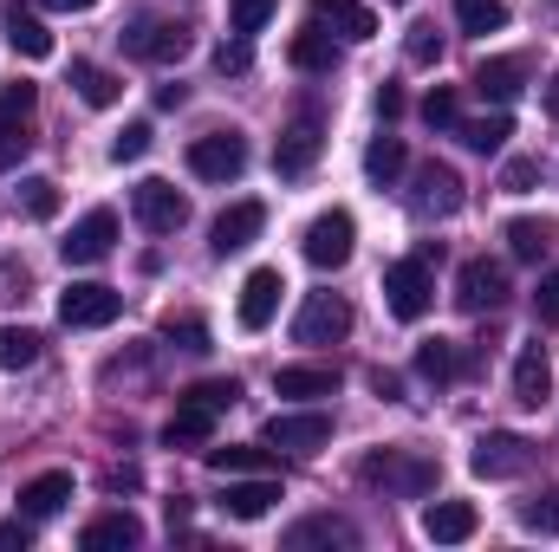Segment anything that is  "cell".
Here are the masks:
<instances>
[{
  "label": "cell",
  "instance_id": "obj_1",
  "mask_svg": "<svg viewBox=\"0 0 559 552\" xmlns=\"http://www.w3.org/2000/svg\"><path fill=\"white\" fill-rule=\"evenodd\" d=\"M436 461L417 455V448H378V455H365L358 461V481L365 488H384V494H397V501H423L429 488H436Z\"/></svg>",
  "mask_w": 559,
  "mask_h": 552
},
{
  "label": "cell",
  "instance_id": "obj_2",
  "mask_svg": "<svg viewBox=\"0 0 559 552\" xmlns=\"http://www.w3.org/2000/svg\"><path fill=\"white\" fill-rule=\"evenodd\" d=\"M468 468H475L481 481H514V475H527V468H534V442H527V435H514V429H488V435H475Z\"/></svg>",
  "mask_w": 559,
  "mask_h": 552
},
{
  "label": "cell",
  "instance_id": "obj_3",
  "mask_svg": "<svg viewBox=\"0 0 559 552\" xmlns=\"http://www.w3.org/2000/svg\"><path fill=\"white\" fill-rule=\"evenodd\" d=\"M118 312H124V292H118V286H98V279H72V286L59 292V319H66L72 332H98V325H118Z\"/></svg>",
  "mask_w": 559,
  "mask_h": 552
},
{
  "label": "cell",
  "instance_id": "obj_4",
  "mask_svg": "<svg viewBox=\"0 0 559 552\" xmlns=\"http://www.w3.org/2000/svg\"><path fill=\"white\" fill-rule=\"evenodd\" d=\"M384 299H391V312H397L404 325H417L423 312L436 305L429 261H423V254H411V261H391V267H384Z\"/></svg>",
  "mask_w": 559,
  "mask_h": 552
},
{
  "label": "cell",
  "instance_id": "obj_5",
  "mask_svg": "<svg viewBox=\"0 0 559 552\" xmlns=\"http://www.w3.org/2000/svg\"><path fill=\"white\" fill-rule=\"evenodd\" d=\"M124 39V52L143 59V65H176V59H189V26L182 20H131V33H118Z\"/></svg>",
  "mask_w": 559,
  "mask_h": 552
},
{
  "label": "cell",
  "instance_id": "obj_6",
  "mask_svg": "<svg viewBox=\"0 0 559 552\" xmlns=\"http://www.w3.org/2000/svg\"><path fill=\"white\" fill-rule=\"evenodd\" d=\"M462 202H468V195H462V176H455L449 163H423L417 176H411V215H417V221H449Z\"/></svg>",
  "mask_w": 559,
  "mask_h": 552
},
{
  "label": "cell",
  "instance_id": "obj_7",
  "mask_svg": "<svg viewBox=\"0 0 559 552\" xmlns=\"http://www.w3.org/2000/svg\"><path fill=\"white\" fill-rule=\"evenodd\" d=\"M352 248H358V221H352L345 208H325V215L306 228V261L325 267V274H338V267L352 261Z\"/></svg>",
  "mask_w": 559,
  "mask_h": 552
},
{
  "label": "cell",
  "instance_id": "obj_8",
  "mask_svg": "<svg viewBox=\"0 0 559 552\" xmlns=\"http://www.w3.org/2000/svg\"><path fill=\"white\" fill-rule=\"evenodd\" d=\"M189 169L202 182H235L248 169V137L241 131H209V137L189 143Z\"/></svg>",
  "mask_w": 559,
  "mask_h": 552
},
{
  "label": "cell",
  "instance_id": "obj_9",
  "mask_svg": "<svg viewBox=\"0 0 559 552\" xmlns=\"http://www.w3.org/2000/svg\"><path fill=\"white\" fill-rule=\"evenodd\" d=\"M111 248H118V215H111V208H92V215H79V221H72V235L59 241L66 267H98Z\"/></svg>",
  "mask_w": 559,
  "mask_h": 552
},
{
  "label": "cell",
  "instance_id": "obj_10",
  "mask_svg": "<svg viewBox=\"0 0 559 552\" xmlns=\"http://www.w3.org/2000/svg\"><path fill=\"white\" fill-rule=\"evenodd\" d=\"M131 215H138L150 235H176L182 221H189V195H176V182H163V176H150L131 189Z\"/></svg>",
  "mask_w": 559,
  "mask_h": 552
},
{
  "label": "cell",
  "instance_id": "obj_11",
  "mask_svg": "<svg viewBox=\"0 0 559 552\" xmlns=\"http://www.w3.org/2000/svg\"><path fill=\"white\" fill-rule=\"evenodd\" d=\"M267 448H286V455H319L332 442V416L325 410H280L261 435Z\"/></svg>",
  "mask_w": 559,
  "mask_h": 552
},
{
  "label": "cell",
  "instance_id": "obj_12",
  "mask_svg": "<svg viewBox=\"0 0 559 552\" xmlns=\"http://www.w3.org/2000/svg\"><path fill=\"white\" fill-rule=\"evenodd\" d=\"M352 332V305L338 299V292H312L306 305H299V319H293V338L299 345H338Z\"/></svg>",
  "mask_w": 559,
  "mask_h": 552
},
{
  "label": "cell",
  "instance_id": "obj_13",
  "mask_svg": "<svg viewBox=\"0 0 559 552\" xmlns=\"http://www.w3.org/2000/svg\"><path fill=\"white\" fill-rule=\"evenodd\" d=\"M455 305H462V312H501V305H508V267H495V261H462V274H455Z\"/></svg>",
  "mask_w": 559,
  "mask_h": 552
},
{
  "label": "cell",
  "instance_id": "obj_14",
  "mask_svg": "<svg viewBox=\"0 0 559 552\" xmlns=\"http://www.w3.org/2000/svg\"><path fill=\"white\" fill-rule=\"evenodd\" d=\"M319 149H325V131H319V118H293V124L280 131V143H274V176L299 182V176L319 163Z\"/></svg>",
  "mask_w": 559,
  "mask_h": 552
},
{
  "label": "cell",
  "instance_id": "obj_15",
  "mask_svg": "<svg viewBox=\"0 0 559 552\" xmlns=\"http://www.w3.org/2000/svg\"><path fill=\"white\" fill-rule=\"evenodd\" d=\"M280 292H286V279H280V267H254V274L241 279V305H235L241 332H267V325H274Z\"/></svg>",
  "mask_w": 559,
  "mask_h": 552
},
{
  "label": "cell",
  "instance_id": "obj_16",
  "mask_svg": "<svg viewBox=\"0 0 559 552\" xmlns=\"http://www.w3.org/2000/svg\"><path fill=\"white\" fill-rule=\"evenodd\" d=\"M261 228H267V208H261V202H235V208H222V215H215V228H209V248L228 261V254L254 248V241H261Z\"/></svg>",
  "mask_w": 559,
  "mask_h": 552
},
{
  "label": "cell",
  "instance_id": "obj_17",
  "mask_svg": "<svg viewBox=\"0 0 559 552\" xmlns=\"http://www.w3.org/2000/svg\"><path fill=\"white\" fill-rule=\"evenodd\" d=\"M468 85H475L481 98H495V105H514V98L527 92V59H521V52H501V59H481Z\"/></svg>",
  "mask_w": 559,
  "mask_h": 552
},
{
  "label": "cell",
  "instance_id": "obj_18",
  "mask_svg": "<svg viewBox=\"0 0 559 552\" xmlns=\"http://www.w3.org/2000/svg\"><path fill=\"white\" fill-rule=\"evenodd\" d=\"M274 501H280V481L274 475H228V494H222V514L228 520H261V514H274Z\"/></svg>",
  "mask_w": 559,
  "mask_h": 552
},
{
  "label": "cell",
  "instance_id": "obj_19",
  "mask_svg": "<svg viewBox=\"0 0 559 552\" xmlns=\"http://www.w3.org/2000/svg\"><path fill=\"white\" fill-rule=\"evenodd\" d=\"M312 547H358V527L352 520H338V514H306V520H293L286 527V552H312Z\"/></svg>",
  "mask_w": 559,
  "mask_h": 552
},
{
  "label": "cell",
  "instance_id": "obj_20",
  "mask_svg": "<svg viewBox=\"0 0 559 552\" xmlns=\"http://www.w3.org/2000/svg\"><path fill=\"white\" fill-rule=\"evenodd\" d=\"M475 527H481V514L468 501H429L423 507V533L436 547H462V540H475Z\"/></svg>",
  "mask_w": 559,
  "mask_h": 552
},
{
  "label": "cell",
  "instance_id": "obj_21",
  "mask_svg": "<svg viewBox=\"0 0 559 552\" xmlns=\"http://www.w3.org/2000/svg\"><path fill=\"white\" fill-rule=\"evenodd\" d=\"M312 20H319L325 33L352 39V46H365V39L378 33V13H371L365 0H312Z\"/></svg>",
  "mask_w": 559,
  "mask_h": 552
},
{
  "label": "cell",
  "instance_id": "obj_22",
  "mask_svg": "<svg viewBox=\"0 0 559 552\" xmlns=\"http://www.w3.org/2000/svg\"><path fill=\"white\" fill-rule=\"evenodd\" d=\"M274 391L293 404H319V397H338V371L332 364H280Z\"/></svg>",
  "mask_w": 559,
  "mask_h": 552
},
{
  "label": "cell",
  "instance_id": "obj_23",
  "mask_svg": "<svg viewBox=\"0 0 559 552\" xmlns=\"http://www.w3.org/2000/svg\"><path fill=\"white\" fill-rule=\"evenodd\" d=\"M66 501H72V475L66 468H46V475H33L20 488V520H52Z\"/></svg>",
  "mask_w": 559,
  "mask_h": 552
},
{
  "label": "cell",
  "instance_id": "obj_24",
  "mask_svg": "<svg viewBox=\"0 0 559 552\" xmlns=\"http://www.w3.org/2000/svg\"><path fill=\"white\" fill-rule=\"evenodd\" d=\"M215 416H222V410H209V404L182 397L176 416L163 422V442H169V448H209V442H215Z\"/></svg>",
  "mask_w": 559,
  "mask_h": 552
},
{
  "label": "cell",
  "instance_id": "obj_25",
  "mask_svg": "<svg viewBox=\"0 0 559 552\" xmlns=\"http://www.w3.org/2000/svg\"><path fill=\"white\" fill-rule=\"evenodd\" d=\"M547 391H554V364H547V351H540V345H521V358H514V404H521V410H540Z\"/></svg>",
  "mask_w": 559,
  "mask_h": 552
},
{
  "label": "cell",
  "instance_id": "obj_26",
  "mask_svg": "<svg viewBox=\"0 0 559 552\" xmlns=\"http://www.w3.org/2000/svg\"><path fill=\"white\" fill-rule=\"evenodd\" d=\"M554 241H559V228L547 215H514V221H508V254L527 261V267H540V261L554 254Z\"/></svg>",
  "mask_w": 559,
  "mask_h": 552
},
{
  "label": "cell",
  "instance_id": "obj_27",
  "mask_svg": "<svg viewBox=\"0 0 559 552\" xmlns=\"http://www.w3.org/2000/svg\"><path fill=\"white\" fill-rule=\"evenodd\" d=\"M79 547H92V552L98 547H143V520L124 514V507H118V514H98V520L79 533Z\"/></svg>",
  "mask_w": 559,
  "mask_h": 552
},
{
  "label": "cell",
  "instance_id": "obj_28",
  "mask_svg": "<svg viewBox=\"0 0 559 552\" xmlns=\"http://www.w3.org/2000/svg\"><path fill=\"white\" fill-rule=\"evenodd\" d=\"M286 59L299 65V72H332L338 65V46H332V33L312 20L306 33H293V46H286Z\"/></svg>",
  "mask_w": 559,
  "mask_h": 552
},
{
  "label": "cell",
  "instance_id": "obj_29",
  "mask_svg": "<svg viewBox=\"0 0 559 552\" xmlns=\"http://www.w3.org/2000/svg\"><path fill=\"white\" fill-rule=\"evenodd\" d=\"M202 461L215 468V475H274V455L267 448H248V442H228V448H202Z\"/></svg>",
  "mask_w": 559,
  "mask_h": 552
},
{
  "label": "cell",
  "instance_id": "obj_30",
  "mask_svg": "<svg viewBox=\"0 0 559 552\" xmlns=\"http://www.w3.org/2000/svg\"><path fill=\"white\" fill-rule=\"evenodd\" d=\"M7 39H13L20 59H52V33H46V20H33L26 7H7Z\"/></svg>",
  "mask_w": 559,
  "mask_h": 552
},
{
  "label": "cell",
  "instance_id": "obj_31",
  "mask_svg": "<svg viewBox=\"0 0 559 552\" xmlns=\"http://www.w3.org/2000/svg\"><path fill=\"white\" fill-rule=\"evenodd\" d=\"M72 92H79L85 105H98V111H105V105H118V98H124V79H111V72H105V65H92V59H72Z\"/></svg>",
  "mask_w": 559,
  "mask_h": 552
},
{
  "label": "cell",
  "instance_id": "obj_32",
  "mask_svg": "<svg viewBox=\"0 0 559 552\" xmlns=\"http://www.w3.org/2000/svg\"><path fill=\"white\" fill-rule=\"evenodd\" d=\"M455 137L468 143L475 156H495L501 143L514 137V118H508V111H488V118H468V124H455Z\"/></svg>",
  "mask_w": 559,
  "mask_h": 552
},
{
  "label": "cell",
  "instance_id": "obj_33",
  "mask_svg": "<svg viewBox=\"0 0 559 552\" xmlns=\"http://www.w3.org/2000/svg\"><path fill=\"white\" fill-rule=\"evenodd\" d=\"M404 169H411V149H404V137H378L371 149H365V176H371V182H384V189H391Z\"/></svg>",
  "mask_w": 559,
  "mask_h": 552
},
{
  "label": "cell",
  "instance_id": "obj_34",
  "mask_svg": "<svg viewBox=\"0 0 559 552\" xmlns=\"http://www.w3.org/2000/svg\"><path fill=\"white\" fill-rule=\"evenodd\" d=\"M39 332L33 325H0V371H26V364H39Z\"/></svg>",
  "mask_w": 559,
  "mask_h": 552
},
{
  "label": "cell",
  "instance_id": "obj_35",
  "mask_svg": "<svg viewBox=\"0 0 559 552\" xmlns=\"http://www.w3.org/2000/svg\"><path fill=\"white\" fill-rule=\"evenodd\" d=\"M20 215L26 221H52L59 215V182L52 176H20Z\"/></svg>",
  "mask_w": 559,
  "mask_h": 552
},
{
  "label": "cell",
  "instance_id": "obj_36",
  "mask_svg": "<svg viewBox=\"0 0 559 552\" xmlns=\"http://www.w3.org/2000/svg\"><path fill=\"white\" fill-rule=\"evenodd\" d=\"M455 371H462V358H455V345H449V338H423V345H417V377L449 384Z\"/></svg>",
  "mask_w": 559,
  "mask_h": 552
},
{
  "label": "cell",
  "instance_id": "obj_37",
  "mask_svg": "<svg viewBox=\"0 0 559 552\" xmlns=\"http://www.w3.org/2000/svg\"><path fill=\"white\" fill-rule=\"evenodd\" d=\"M462 33H501L508 26V0H455Z\"/></svg>",
  "mask_w": 559,
  "mask_h": 552
},
{
  "label": "cell",
  "instance_id": "obj_38",
  "mask_svg": "<svg viewBox=\"0 0 559 552\" xmlns=\"http://www.w3.org/2000/svg\"><path fill=\"white\" fill-rule=\"evenodd\" d=\"M163 338H169L176 351H209V325H202L195 312H169V319H163Z\"/></svg>",
  "mask_w": 559,
  "mask_h": 552
},
{
  "label": "cell",
  "instance_id": "obj_39",
  "mask_svg": "<svg viewBox=\"0 0 559 552\" xmlns=\"http://www.w3.org/2000/svg\"><path fill=\"white\" fill-rule=\"evenodd\" d=\"M423 124H429V131H455V124H462V105H455V85H436V92L423 98Z\"/></svg>",
  "mask_w": 559,
  "mask_h": 552
},
{
  "label": "cell",
  "instance_id": "obj_40",
  "mask_svg": "<svg viewBox=\"0 0 559 552\" xmlns=\"http://www.w3.org/2000/svg\"><path fill=\"white\" fill-rule=\"evenodd\" d=\"M267 20H274V0H228V26H235V39L261 33Z\"/></svg>",
  "mask_w": 559,
  "mask_h": 552
},
{
  "label": "cell",
  "instance_id": "obj_41",
  "mask_svg": "<svg viewBox=\"0 0 559 552\" xmlns=\"http://www.w3.org/2000/svg\"><path fill=\"white\" fill-rule=\"evenodd\" d=\"M33 105H39V92H33L26 79H20V85H0V124H26Z\"/></svg>",
  "mask_w": 559,
  "mask_h": 552
},
{
  "label": "cell",
  "instance_id": "obj_42",
  "mask_svg": "<svg viewBox=\"0 0 559 552\" xmlns=\"http://www.w3.org/2000/svg\"><path fill=\"white\" fill-rule=\"evenodd\" d=\"M150 143H156L150 124H124V131L111 137V163H138V156H150Z\"/></svg>",
  "mask_w": 559,
  "mask_h": 552
},
{
  "label": "cell",
  "instance_id": "obj_43",
  "mask_svg": "<svg viewBox=\"0 0 559 552\" xmlns=\"http://www.w3.org/2000/svg\"><path fill=\"white\" fill-rule=\"evenodd\" d=\"M540 182V156H508V169H501V189L508 195H527Z\"/></svg>",
  "mask_w": 559,
  "mask_h": 552
},
{
  "label": "cell",
  "instance_id": "obj_44",
  "mask_svg": "<svg viewBox=\"0 0 559 552\" xmlns=\"http://www.w3.org/2000/svg\"><path fill=\"white\" fill-rule=\"evenodd\" d=\"M189 397L209 404V410H235V404H241V384H235V377H209V384H195Z\"/></svg>",
  "mask_w": 559,
  "mask_h": 552
},
{
  "label": "cell",
  "instance_id": "obj_45",
  "mask_svg": "<svg viewBox=\"0 0 559 552\" xmlns=\"http://www.w3.org/2000/svg\"><path fill=\"white\" fill-rule=\"evenodd\" d=\"M254 65V52H248V39H222V52H215V72L222 79H241Z\"/></svg>",
  "mask_w": 559,
  "mask_h": 552
},
{
  "label": "cell",
  "instance_id": "obj_46",
  "mask_svg": "<svg viewBox=\"0 0 559 552\" xmlns=\"http://www.w3.org/2000/svg\"><path fill=\"white\" fill-rule=\"evenodd\" d=\"M404 52H411V65H436V59H442V39H436V26H411Z\"/></svg>",
  "mask_w": 559,
  "mask_h": 552
},
{
  "label": "cell",
  "instance_id": "obj_47",
  "mask_svg": "<svg viewBox=\"0 0 559 552\" xmlns=\"http://www.w3.org/2000/svg\"><path fill=\"white\" fill-rule=\"evenodd\" d=\"M521 527H534V533H559V494L527 501V507H521Z\"/></svg>",
  "mask_w": 559,
  "mask_h": 552
},
{
  "label": "cell",
  "instance_id": "obj_48",
  "mask_svg": "<svg viewBox=\"0 0 559 552\" xmlns=\"http://www.w3.org/2000/svg\"><path fill=\"white\" fill-rule=\"evenodd\" d=\"M534 319L540 325H559V274H540V286H534Z\"/></svg>",
  "mask_w": 559,
  "mask_h": 552
},
{
  "label": "cell",
  "instance_id": "obj_49",
  "mask_svg": "<svg viewBox=\"0 0 559 552\" xmlns=\"http://www.w3.org/2000/svg\"><path fill=\"white\" fill-rule=\"evenodd\" d=\"M26 124H20V131H13V124H0V176H7V169H20V163H26Z\"/></svg>",
  "mask_w": 559,
  "mask_h": 552
},
{
  "label": "cell",
  "instance_id": "obj_50",
  "mask_svg": "<svg viewBox=\"0 0 559 552\" xmlns=\"http://www.w3.org/2000/svg\"><path fill=\"white\" fill-rule=\"evenodd\" d=\"M371 391H378L384 404H404V377H397V371H384V364L371 371Z\"/></svg>",
  "mask_w": 559,
  "mask_h": 552
},
{
  "label": "cell",
  "instance_id": "obj_51",
  "mask_svg": "<svg viewBox=\"0 0 559 552\" xmlns=\"http://www.w3.org/2000/svg\"><path fill=\"white\" fill-rule=\"evenodd\" d=\"M378 118H384V124L404 118V92H397V85H378Z\"/></svg>",
  "mask_w": 559,
  "mask_h": 552
},
{
  "label": "cell",
  "instance_id": "obj_52",
  "mask_svg": "<svg viewBox=\"0 0 559 552\" xmlns=\"http://www.w3.org/2000/svg\"><path fill=\"white\" fill-rule=\"evenodd\" d=\"M143 475L138 468H111V475H105V488H111V494H124V488H138Z\"/></svg>",
  "mask_w": 559,
  "mask_h": 552
},
{
  "label": "cell",
  "instance_id": "obj_53",
  "mask_svg": "<svg viewBox=\"0 0 559 552\" xmlns=\"http://www.w3.org/2000/svg\"><path fill=\"white\" fill-rule=\"evenodd\" d=\"M0 547H20V552H26V527H20V520H0Z\"/></svg>",
  "mask_w": 559,
  "mask_h": 552
},
{
  "label": "cell",
  "instance_id": "obj_54",
  "mask_svg": "<svg viewBox=\"0 0 559 552\" xmlns=\"http://www.w3.org/2000/svg\"><path fill=\"white\" fill-rule=\"evenodd\" d=\"M46 7H59V13H85V7H98V0H46Z\"/></svg>",
  "mask_w": 559,
  "mask_h": 552
},
{
  "label": "cell",
  "instance_id": "obj_55",
  "mask_svg": "<svg viewBox=\"0 0 559 552\" xmlns=\"http://www.w3.org/2000/svg\"><path fill=\"white\" fill-rule=\"evenodd\" d=\"M547 118H559V72L547 79Z\"/></svg>",
  "mask_w": 559,
  "mask_h": 552
},
{
  "label": "cell",
  "instance_id": "obj_56",
  "mask_svg": "<svg viewBox=\"0 0 559 552\" xmlns=\"http://www.w3.org/2000/svg\"><path fill=\"white\" fill-rule=\"evenodd\" d=\"M397 7H404V0H397Z\"/></svg>",
  "mask_w": 559,
  "mask_h": 552
}]
</instances>
